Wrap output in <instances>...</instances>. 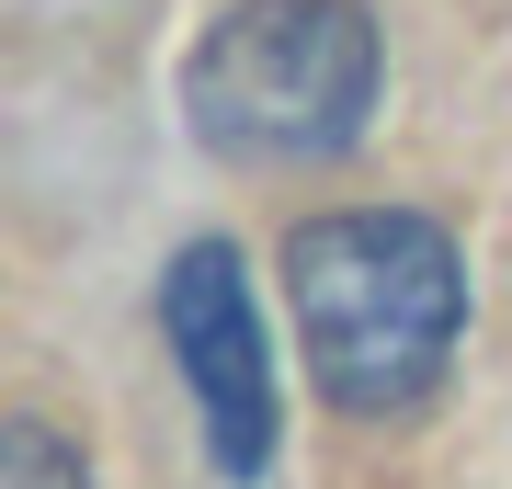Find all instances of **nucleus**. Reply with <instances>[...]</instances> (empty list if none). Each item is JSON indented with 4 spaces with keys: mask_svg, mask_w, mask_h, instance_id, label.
I'll return each mask as SVG.
<instances>
[{
    "mask_svg": "<svg viewBox=\"0 0 512 489\" xmlns=\"http://www.w3.org/2000/svg\"><path fill=\"white\" fill-rule=\"evenodd\" d=\"M285 296H296V342H308L330 410H353V421L421 410L467 330V262L410 205L308 217L285 239Z\"/></svg>",
    "mask_w": 512,
    "mask_h": 489,
    "instance_id": "obj_1",
    "label": "nucleus"
},
{
    "mask_svg": "<svg viewBox=\"0 0 512 489\" xmlns=\"http://www.w3.org/2000/svg\"><path fill=\"white\" fill-rule=\"evenodd\" d=\"M387 46L365 0H239L183 57V114L228 160H342L376 114Z\"/></svg>",
    "mask_w": 512,
    "mask_h": 489,
    "instance_id": "obj_2",
    "label": "nucleus"
},
{
    "mask_svg": "<svg viewBox=\"0 0 512 489\" xmlns=\"http://www.w3.org/2000/svg\"><path fill=\"white\" fill-rule=\"evenodd\" d=\"M160 342L183 364L205 444H217L228 478L274 467V330L251 308V273H239L228 239H183V262L160 273Z\"/></svg>",
    "mask_w": 512,
    "mask_h": 489,
    "instance_id": "obj_3",
    "label": "nucleus"
},
{
    "mask_svg": "<svg viewBox=\"0 0 512 489\" xmlns=\"http://www.w3.org/2000/svg\"><path fill=\"white\" fill-rule=\"evenodd\" d=\"M0 489H92V467H80L46 421H12V444H0Z\"/></svg>",
    "mask_w": 512,
    "mask_h": 489,
    "instance_id": "obj_4",
    "label": "nucleus"
}]
</instances>
